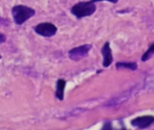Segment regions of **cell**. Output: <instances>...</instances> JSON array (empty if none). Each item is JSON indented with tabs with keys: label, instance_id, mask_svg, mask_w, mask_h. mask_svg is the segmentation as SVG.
<instances>
[{
	"label": "cell",
	"instance_id": "1",
	"mask_svg": "<svg viewBox=\"0 0 154 130\" xmlns=\"http://www.w3.org/2000/svg\"><path fill=\"white\" fill-rule=\"evenodd\" d=\"M35 14V10L26 5H15L12 8V15L14 22L18 25L24 23Z\"/></svg>",
	"mask_w": 154,
	"mask_h": 130
},
{
	"label": "cell",
	"instance_id": "2",
	"mask_svg": "<svg viewBox=\"0 0 154 130\" xmlns=\"http://www.w3.org/2000/svg\"><path fill=\"white\" fill-rule=\"evenodd\" d=\"M71 13L75 15L77 18H83L87 16H90L96 11V5L93 2H79L72 6Z\"/></svg>",
	"mask_w": 154,
	"mask_h": 130
},
{
	"label": "cell",
	"instance_id": "3",
	"mask_svg": "<svg viewBox=\"0 0 154 130\" xmlns=\"http://www.w3.org/2000/svg\"><path fill=\"white\" fill-rule=\"evenodd\" d=\"M34 31L42 37H52L57 32V27L51 22H41L34 27Z\"/></svg>",
	"mask_w": 154,
	"mask_h": 130
},
{
	"label": "cell",
	"instance_id": "4",
	"mask_svg": "<svg viewBox=\"0 0 154 130\" xmlns=\"http://www.w3.org/2000/svg\"><path fill=\"white\" fill-rule=\"evenodd\" d=\"M91 49V45L89 44H85L77 48H74L72 49L69 50V56L70 58V59L74 60V61H78L80 60L81 58H83L84 57H86L88 53V51Z\"/></svg>",
	"mask_w": 154,
	"mask_h": 130
},
{
	"label": "cell",
	"instance_id": "5",
	"mask_svg": "<svg viewBox=\"0 0 154 130\" xmlns=\"http://www.w3.org/2000/svg\"><path fill=\"white\" fill-rule=\"evenodd\" d=\"M152 123H154L153 116H143L139 117L132 121V125L139 128V129H145L149 126H151Z\"/></svg>",
	"mask_w": 154,
	"mask_h": 130
},
{
	"label": "cell",
	"instance_id": "6",
	"mask_svg": "<svg viewBox=\"0 0 154 130\" xmlns=\"http://www.w3.org/2000/svg\"><path fill=\"white\" fill-rule=\"evenodd\" d=\"M102 54L104 57V61H103V66L105 67H107L111 65L112 61H113V57H112V53H111V49L109 46V43L106 42L103 49H102Z\"/></svg>",
	"mask_w": 154,
	"mask_h": 130
},
{
	"label": "cell",
	"instance_id": "7",
	"mask_svg": "<svg viewBox=\"0 0 154 130\" xmlns=\"http://www.w3.org/2000/svg\"><path fill=\"white\" fill-rule=\"evenodd\" d=\"M66 86V82L63 79H60L57 81L56 84V97L60 100L62 101L64 98V90Z\"/></svg>",
	"mask_w": 154,
	"mask_h": 130
},
{
	"label": "cell",
	"instance_id": "8",
	"mask_svg": "<svg viewBox=\"0 0 154 130\" xmlns=\"http://www.w3.org/2000/svg\"><path fill=\"white\" fill-rule=\"evenodd\" d=\"M117 68H129L131 70H135L137 68V65L135 63H117Z\"/></svg>",
	"mask_w": 154,
	"mask_h": 130
},
{
	"label": "cell",
	"instance_id": "9",
	"mask_svg": "<svg viewBox=\"0 0 154 130\" xmlns=\"http://www.w3.org/2000/svg\"><path fill=\"white\" fill-rule=\"evenodd\" d=\"M154 54V44H152L150 48H149V49L143 54V58H142V60L143 61H147L148 59H150L152 56H153Z\"/></svg>",
	"mask_w": 154,
	"mask_h": 130
},
{
	"label": "cell",
	"instance_id": "10",
	"mask_svg": "<svg viewBox=\"0 0 154 130\" xmlns=\"http://www.w3.org/2000/svg\"><path fill=\"white\" fill-rule=\"evenodd\" d=\"M101 130H112V125H111V123L110 122L105 123Z\"/></svg>",
	"mask_w": 154,
	"mask_h": 130
},
{
	"label": "cell",
	"instance_id": "11",
	"mask_svg": "<svg viewBox=\"0 0 154 130\" xmlns=\"http://www.w3.org/2000/svg\"><path fill=\"white\" fill-rule=\"evenodd\" d=\"M5 40H6V37H5L3 33H1V32H0V43L5 42Z\"/></svg>",
	"mask_w": 154,
	"mask_h": 130
},
{
	"label": "cell",
	"instance_id": "12",
	"mask_svg": "<svg viewBox=\"0 0 154 130\" xmlns=\"http://www.w3.org/2000/svg\"><path fill=\"white\" fill-rule=\"evenodd\" d=\"M99 1H103V0H91V2L95 3V2H99ZM106 1H109V2H112V3H116L118 0H106Z\"/></svg>",
	"mask_w": 154,
	"mask_h": 130
},
{
	"label": "cell",
	"instance_id": "13",
	"mask_svg": "<svg viewBox=\"0 0 154 130\" xmlns=\"http://www.w3.org/2000/svg\"><path fill=\"white\" fill-rule=\"evenodd\" d=\"M0 59H1V56H0Z\"/></svg>",
	"mask_w": 154,
	"mask_h": 130
}]
</instances>
